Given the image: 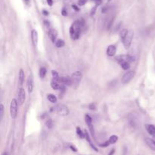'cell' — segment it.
I'll return each mask as SVG.
<instances>
[{"label": "cell", "instance_id": "cell-1", "mask_svg": "<svg viewBox=\"0 0 155 155\" xmlns=\"http://www.w3.org/2000/svg\"><path fill=\"white\" fill-rule=\"evenodd\" d=\"M82 27H83V22L80 20L75 21L73 23L71 27H70V34H71V37L73 40H78L80 38Z\"/></svg>", "mask_w": 155, "mask_h": 155}, {"label": "cell", "instance_id": "cell-2", "mask_svg": "<svg viewBox=\"0 0 155 155\" xmlns=\"http://www.w3.org/2000/svg\"><path fill=\"white\" fill-rule=\"evenodd\" d=\"M82 78H83V75L80 71H76L74 73H73L71 75V81H72L71 86L76 88L80 84L82 80Z\"/></svg>", "mask_w": 155, "mask_h": 155}, {"label": "cell", "instance_id": "cell-3", "mask_svg": "<svg viewBox=\"0 0 155 155\" xmlns=\"http://www.w3.org/2000/svg\"><path fill=\"white\" fill-rule=\"evenodd\" d=\"M133 36H134L133 30H128V32H127L126 37H124V39L123 40V46H124V47H125L126 49H129V46H130V45L132 43V40H133Z\"/></svg>", "mask_w": 155, "mask_h": 155}, {"label": "cell", "instance_id": "cell-4", "mask_svg": "<svg viewBox=\"0 0 155 155\" xmlns=\"http://www.w3.org/2000/svg\"><path fill=\"white\" fill-rule=\"evenodd\" d=\"M53 110L61 116H67L70 113L68 107L64 104H58L53 107Z\"/></svg>", "mask_w": 155, "mask_h": 155}, {"label": "cell", "instance_id": "cell-5", "mask_svg": "<svg viewBox=\"0 0 155 155\" xmlns=\"http://www.w3.org/2000/svg\"><path fill=\"white\" fill-rule=\"evenodd\" d=\"M18 106V100L16 99H13L11 100V105H10V113H11V116L12 119H15L17 117Z\"/></svg>", "mask_w": 155, "mask_h": 155}, {"label": "cell", "instance_id": "cell-6", "mask_svg": "<svg viewBox=\"0 0 155 155\" xmlns=\"http://www.w3.org/2000/svg\"><path fill=\"white\" fill-rule=\"evenodd\" d=\"M135 76V72L134 71H128L123 75L122 78V83L123 84H128L132 79Z\"/></svg>", "mask_w": 155, "mask_h": 155}, {"label": "cell", "instance_id": "cell-7", "mask_svg": "<svg viewBox=\"0 0 155 155\" xmlns=\"http://www.w3.org/2000/svg\"><path fill=\"white\" fill-rule=\"evenodd\" d=\"M26 99V93L24 88H20L18 91V105H22L25 102Z\"/></svg>", "mask_w": 155, "mask_h": 155}, {"label": "cell", "instance_id": "cell-8", "mask_svg": "<svg viewBox=\"0 0 155 155\" xmlns=\"http://www.w3.org/2000/svg\"><path fill=\"white\" fill-rule=\"evenodd\" d=\"M116 60L117 61V63H119V62H121V61H126V62H128V63H132V62H133L135 59H134V57L131 56L129 55H121V56H118L115 58Z\"/></svg>", "mask_w": 155, "mask_h": 155}, {"label": "cell", "instance_id": "cell-9", "mask_svg": "<svg viewBox=\"0 0 155 155\" xmlns=\"http://www.w3.org/2000/svg\"><path fill=\"white\" fill-rule=\"evenodd\" d=\"M49 37L50 38V40H52V43H55L56 42V38H57V36H58V32H57V30H55V29H49Z\"/></svg>", "mask_w": 155, "mask_h": 155}, {"label": "cell", "instance_id": "cell-10", "mask_svg": "<svg viewBox=\"0 0 155 155\" xmlns=\"http://www.w3.org/2000/svg\"><path fill=\"white\" fill-rule=\"evenodd\" d=\"M60 83L63 84L65 85H67V86H71L72 84V81H71V77H61L60 78Z\"/></svg>", "mask_w": 155, "mask_h": 155}, {"label": "cell", "instance_id": "cell-11", "mask_svg": "<svg viewBox=\"0 0 155 155\" xmlns=\"http://www.w3.org/2000/svg\"><path fill=\"white\" fill-rule=\"evenodd\" d=\"M117 51V47L114 45H111L107 47V54L109 56H114Z\"/></svg>", "mask_w": 155, "mask_h": 155}, {"label": "cell", "instance_id": "cell-12", "mask_svg": "<svg viewBox=\"0 0 155 155\" xmlns=\"http://www.w3.org/2000/svg\"><path fill=\"white\" fill-rule=\"evenodd\" d=\"M27 85V88H28V92L30 94V93H32V91L33 90V79L32 76L28 77Z\"/></svg>", "mask_w": 155, "mask_h": 155}, {"label": "cell", "instance_id": "cell-13", "mask_svg": "<svg viewBox=\"0 0 155 155\" xmlns=\"http://www.w3.org/2000/svg\"><path fill=\"white\" fill-rule=\"evenodd\" d=\"M145 142H146L147 145H148L151 150L155 151V141L154 140H153L151 138H145Z\"/></svg>", "mask_w": 155, "mask_h": 155}, {"label": "cell", "instance_id": "cell-14", "mask_svg": "<svg viewBox=\"0 0 155 155\" xmlns=\"http://www.w3.org/2000/svg\"><path fill=\"white\" fill-rule=\"evenodd\" d=\"M145 128L147 131L151 135L154 136L155 135V126L153 125H151V124H147L145 125Z\"/></svg>", "mask_w": 155, "mask_h": 155}, {"label": "cell", "instance_id": "cell-15", "mask_svg": "<svg viewBox=\"0 0 155 155\" xmlns=\"http://www.w3.org/2000/svg\"><path fill=\"white\" fill-rule=\"evenodd\" d=\"M31 39H32L33 45L36 46L38 41V33L36 30H33L32 32H31Z\"/></svg>", "mask_w": 155, "mask_h": 155}, {"label": "cell", "instance_id": "cell-16", "mask_svg": "<svg viewBox=\"0 0 155 155\" xmlns=\"http://www.w3.org/2000/svg\"><path fill=\"white\" fill-rule=\"evenodd\" d=\"M24 77H25L24 72L23 71L22 68H21V69H20V72H19V78H18L19 84H20L21 85H22L23 84H24Z\"/></svg>", "mask_w": 155, "mask_h": 155}, {"label": "cell", "instance_id": "cell-17", "mask_svg": "<svg viewBox=\"0 0 155 155\" xmlns=\"http://www.w3.org/2000/svg\"><path fill=\"white\" fill-rule=\"evenodd\" d=\"M60 82L58 81H55V80H53L51 82V86L52 88L54 89V90H58L59 88H61V85H60Z\"/></svg>", "mask_w": 155, "mask_h": 155}, {"label": "cell", "instance_id": "cell-18", "mask_svg": "<svg viewBox=\"0 0 155 155\" xmlns=\"http://www.w3.org/2000/svg\"><path fill=\"white\" fill-rule=\"evenodd\" d=\"M118 63L121 65V67L123 68V69H124V70H128L130 67L129 63L126 62V61H121V62H119Z\"/></svg>", "mask_w": 155, "mask_h": 155}, {"label": "cell", "instance_id": "cell-19", "mask_svg": "<svg viewBox=\"0 0 155 155\" xmlns=\"http://www.w3.org/2000/svg\"><path fill=\"white\" fill-rule=\"evenodd\" d=\"M47 98H48V100H49V101L51 103H55L57 102V100H58L57 97H56V96H55V95L52 94H48L47 95Z\"/></svg>", "mask_w": 155, "mask_h": 155}, {"label": "cell", "instance_id": "cell-20", "mask_svg": "<svg viewBox=\"0 0 155 155\" xmlns=\"http://www.w3.org/2000/svg\"><path fill=\"white\" fill-rule=\"evenodd\" d=\"M64 45H65L64 41L63 40H61V39H59V40H56V42H55V46H56V47H58V48L63 47Z\"/></svg>", "mask_w": 155, "mask_h": 155}, {"label": "cell", "instance_id": "cell-21", "mask_svg": "<svg viewBox=\"0 0 155 155\" xmlns=\"http://www.w3.org/2000/svg\"><path fill=\"white\" fill-rule=\"evenodd\" d=\"M46 73H47V70H46V68L45 67H42V68H40V78H45Z\"/></svg>", "mask_w": 155, "mask_h": 155}, {"label": "cell", "instance_id": "cell-22", "mask_svg": "<svg viewBox=\"0 0 155 155\" xmlns=\"http://www.w3.org/2000/svg\"><path fill=\"white\" fill-rule=\"evenodd\" d=\"M118 140V137L117 135H111L109 138V142L111 143V144H115Z\"/></svg>", "mask_w": 155, "mask_h": 155}, {"label": "cell", "instance_id": "cell-23", "mask_svg": "<svg viewBox=\"0 0 155 155\" xmlns=\"http://www.w3.org/2000/svg\"><path fill=\"white\" fill-rule=\"evenodd\" d=\"M76 134H77V135H78L80 138H83L85 137L84 132H83L81 129L80 127H76Z\"/></svg>", "mask_w": 155, "mask_h": 155}, {"label": "cell", "instance_id": "cell-24", "mask_svg": "<svg viewBox=\"0 0 155 155\" xmlns=\"http://www.w3.org/2000/svg\"><path fill=\"white\" fill-rule=\"evenodd\" d=\"M127 32H128V30H127L126 29H123V30H121V31H120V37L121 38L122 40L124 39V37H126Z\"/></svg>", "mask_w": 155, "mask_h": 155}, {"label": "cell", "instance_id": "cell-25", "mask_svg": "<svg viewBox=\"0 0 155 155\" xmlns=\"http://www.w3.org/2000/svg\"><path fill=\"white\" fill-rule=\"evenodd\" d=\"M45 126H47L49 129H52V126H53V122H52V120L51 119H49L46 120V122H45Z\"/></svg>", "mask_w": 155, "mask_h": 155}, {"label": "cell", "instance_id": "cell-26", "mask_svg": "<svg viewBox=\"0 0 155 155\" xmlns=\"http://www.w3.org/2000/svg\"><path fill=\"white\" fill-rule=\"evenodd\" d=\"M85 120H86V122L87 125H89V124H92V119L91 118V116H89V115H86Z\"/></svg>", "mask_w": 155, "mask_h": 155}, {"label": "cell", "instance_id": "cell-27", "mask_svg": "<svg viewBox=\"0 0 155 155\" xmlns=\"http://www.w3.org/2000/svg\"><path fill=\"white\" fill-rule=\"evenodd\" d=\"M88 126H89V131H90L92 135L94 136V135H95V130H94V127H93V126H92V124H89V125H88Z\"/></svg>", "mask_w": 155, "mask_h": 155}, {"label": "cell", "instance_id": "cell-28", "mask_svg": "<svg viewBox=\"0 0 155 155\" xmlns=\"http://www.w3.org/2000/svg\"><path fill=\"white\" fill-rule=\"evenodd\" d=\"M110 144H111V143H110L109 140H108V141L104 142V143H102V144H99V146H100V147H102V148H106V147L109 146Z\"/></svg>", "mask_w": 155, "mask_h": 155}, {"label": "cell", "instance_id": "cell-29", "mask_svg": "<svg viewBox=\"0 0 155 155\" xmlns=\"http://www.w3.org/2000/svg\"><path fill=\"white\" fill-rule=\"evenodd\" d=\"M0 115H1V119H2L4 115V106L2 103H1V105H0Z\"/></svg>", "mask_w": 155, "mask_h": 155}, {"label": "cell", "instance_id": "cell-30", "mask_svg": "<svg viewBox=\"0 0 155 155\" xmlns=\"http://www.w3.org/2000/svg\"><path fill=\"white\" fill-rule=\"evenodd\" d=\"M89 110H95V108H96L95 103H91V104H89Z\"/></svg>", "mask_w": 155, "mask_h": 155}, {"label": "cell", "instance_id": "cell-31", "mask_svg": "<svg viewBox=\"0 0 155 155\" xmlns=\"http://www.w3.org/2000/svg\"><path fill=\"white\" fill-rule=\"evenodd\" d=\"M86 0H79L78 1V5H80V6H83L85 4H86Z\"/></svg>", "mask_w": 155, "mask_h": 155}, {"label": "cell", "instance_id": "cell-32", "mask_svg": "<svg viewBox=\"0 0 155 155\" xmlns=\"http://www.w3.org/2000/svg\"><path fill=\"white\" fill-rule=\"evenodd\" d=\"M95 10H96V6L93 7L92 9V10H91V12H90V14L92 15V16H93V15L95 14Z\"/></svg>", "mask_w": 155, "mask_h": 155}, {"label": "cell", "instance_id": "cell-33", "mask_svg": "<svg viewBox=\"0 0 155 155\" xmlns=\"http://www.w3.org/2000/svg\"><path fill=\"white\" fill-rule=\"evenodd\" d=\"M93 1H94V2L95 3V5H101L102 4V0H93Z\"/></svg>", "mask_w": 155, "mask_h": 155}, {"label": "cell", "instance_id": "cell-34", "mask_svg": "<svg viewBox=\"0 0 155 155\" xmlns=\"http://www.w3.org/2000/svg\"><path fill=\"white\" fill-rule=\"evenodd\" d=\"M61 13H62V15H63V16H66V15H67V11L65 10V9H62Z\"/></svg>", "mask_w": 155, "mask_h": 155}, {"label": "cell", "instance_id": "cell-35", "mask_svg": "<svg viewBox=\"0 0 155 155\" xmlns=\"http://www.w3.org/2000/svg\"><path fill=\"white\" fill-rule=\"evenodd\" d=\"M70 148H71V149L72 150V151H77V150H76V148H75L74 146H73V145H71V147H70Z\"/></svg>", "mask_w": 155, "mask_h": 155}, {"label": "cell", "instance_id": "cell-36", "mask_svg": "<svg viewBox=\"0 0 155 155\" xmlns=\"http://www.w3.org/2000/svg\"><path fill=\"white\" fill-rule=\"evenodd\" d=\"M72 7H73V9H74L76 12H78V11H80V9H79V8H77L76 5H72Z\"/></svg>", "mask_w": 155, "mask_h": 155}, {"label": "cell", "instance_id": "cell-37", "mask_svg": "<svg viewBox=\"0 0 155 155\" xmlns=\"http://www.w3.org/2000/svg\"><path fill=\"white\" fill-rule=\"evenodd\" d=\"M47 2H48V4H49L50 6H52V4H53L52 0H47Z\"/></svg>", "mask_w": 155, "mask_h": 155}, {"label": "cell", "instance_id": "cell-38", "mask_svg": "<svg viewBox=\"0 0 155 155\" xmlns=\"http://www.w3.org/2000/svg\"><path fill=\"white\" fill-rule=\"evenodd\" d=\"M114 151H115V150H114V149H112V150L111 151V152L109 153V154H108V155H114Z\"/></svg>", "mask_w": 155, "mask_h": 155}, {"label": "cell", "instance_id": "cell-39", "mask_svg": "<svg viewBox=\"0 0 155 155\" xmlns=\"http://www.w3.org/2000/svg\"><path fill=\"white\" fill-rule=\"evenodd\" d=\"M107 8L106 7H104V8H103V9H102V13H105L106 12H107Z\"/></svg>", "mask_w": 155, "mask_h": 155}, {"label": "cell", "instance_id": "cell-40", "mask_svg": "<svg viewBox=\"0 0 155 155\" xmlns=\"http://www.w3.org/2000/svg\"><path fill=\"white\" fill-rule=\"evenodd\" d=\"M43 14H44L45 15H48V14H49V13H48L47 12H46L45 10H44V11H43Z\"/></svg>", "mask_w": 155, "mask_h": 155}, {"label": "cell", "instance_id": "cell-41", "mask_svg": "<svg viewBox=\"0 0 155 155\" xmlns=\"http://www.w3.org/2000/svg\"><path fill=\"white\" fill-rule=\"evenodd\" d=\"M2 155H9V154H8V153H7V152H4Z\"/></svg>", "mask_w": 155, "mask_h": 155}, {"label": "cell", "instance_id": "cell-42", "mask_svg": "<svg viewBox=\"0 0 155 155\" xmlns=\"http://www.w3.org/2000/svg\"><path fill=\"white\" fill-rule=\"evenodd\" d=\"M26 1H27V2H29V0H26Z\"/></svg>", "mask_w": 155, "mask_h": 155}]
</instances>
